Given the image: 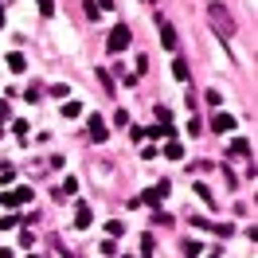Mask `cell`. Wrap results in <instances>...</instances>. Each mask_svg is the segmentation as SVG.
<instances>
[{
    "label": "cell",
    "mask_w": 258,
    "mask_h": 258,
    "mask_svg": "<svg viewBox=\"0 0 258 258\" xmlns=\"http://www.w3.org/2000/svg\"><path fill=\"white\" fill-rule=\"evenodd\" d=\"M208 20H211V28H215V35H223V39L235 35V20H231V12H227L223 4H208Z\"/></svg>",
    "instance_id": "cell-1"
},
{
    "label": "cell",
    "mask_w": 258,
    "mask_h": 258,
    "mask_svg": "<svg viewBox=\"0 0 258 258\" xmlns=\"http://www.w3.org/2000/svg\"><path fill=\"white\" fill-rule=\"evenodd\" d=\"M125 43H129V28H125V24H117V28L110 32V43H106V47L117 55V51H125Z\"/></svg>",
    "instance_id": "cell-2"
},
{
    "label": "cell",
    "mask_w": 258,
    "mask_h": 258,
    "mask_svg": "<svg viewBox=\"0 0 258 258\" xmlns=\"http://www.w3.org/2000/svg\"><path fill=\"white\" fill-rule=\"evenodd\" d=\"M28 200H32V188H16V192H4V196H0L4 208H20V204H28Z\"/></svg>",
    "instance_id": "cell-3"
},
{
    "label": "cell",
    "mask_w": 258,
    "mask_h": 258,
    "mask_svg": "<svg viewBox=\"0 0 258 258\" xmlns=\"http://www.w3.org/2000/svg\"><path fill=\"white\" fill-rule=\"evenodd\" d=\"M86 129H90V137H94V141H106V137H110V133H106V121H102L98 113L86 117Z\"/></svg>",
    "instance_id": "cell-4"
},
{
    "label": "cell",
    "mask_w": 258,
    "mask_h": 258,
    "mask_svg": "<svg viewBox=\"0 0 258 258\" xmlns=\"http://www.w3.org/2000/svg\"><path fill=\"white\" fill-rule=\"evenodd\" d=\"M211 129H215V133H231V129H235V117H231V113H215Z\"/></svg>",
    "instance_id": "cell-5"
},
{
    "label": "cell",
    "mask_w": 258,
    "mask_h": 258,
    "mask_svg": "<svg viewBox=\"0 0 258 258\" xmlns=\"http://www.w3.org/2000/svg\"><path fill=\"white\" fill-rule=\"evenodd\" d=\"M75 227H79V231H86V227H90V208H86L82 200H79V208H75Z\"/></svg>",
    "instance_id": "cell-6"
},
{
    "label": "cell",
    "mask_w": 258,
    "mask_h": 258,
    "mask_svg": "<svg viewBox=\"0 0 258 258\" xmlns=\"http://www.w3.org/2000/svg\"><path fill=\"white\" fill-rule=\"evenodd\" d=\"M161 39H164L168 51H176V28H172V24H161Z\"/></svg>",
    "instance_id": "cell-7"
},
{
    "label": "cell",
    "mask_w": 258,
    "mask_h": 258,
    "mask_svg": "<svg viewBox=\"0 0 258 258\" xmlns=\"http://www.w3.org/2000/svg\"><path fill=\"white\" fill-rule=\"evenodd\" d=\"M164 157H168V161H180V157H184L180 141H168V145H164Z\"/></svg>",
    "instance_id": "cell-8"
},
{
    "label": "cell",
    "mask_w": 258,
    "mask_h": 258,
    "mask_svg": "<svg viewBox=\"0 0 258 258\" xmlns=\"http://www.w3.org/2000/svg\"><path fill=\"white\" fill-rule=\"evenodd\" d=\"M63 113H67V117H79V113H82V106H79V102H67V106H63Z\"/></svg>",
    "instance_id": "cell-9"
},
{
    "label": "cell",
    "mask_w": 258,
    "mask_h": 258,
    "mask_svg": "<svg viewBox=\"0 0 258 258\" xmlns=\"http://www.w3.org/2000/svg\"><path fill=\"white\" fill-rule=\"evenodd\" d=\"M12 180H16V172H12V168H4V164H0V184H12Z\"/></svg>",
    "instance_id": "cell-10"
},
{
    "label": "cell",
    "mask_w": 258,
    "mask_h": 258,
    "mask_svg": "<svg viewBox=\"0 0 258 258\" xmlns=\"http://www.w3.org/2000/svg\"><path fill=\"white\" fill-rule=\"evenodd\" d=\"M8 67H12V71H24V55H8Z\"/></svg>",
    "instance_id": "cell-11"
},
{
    "label": "cell",
    "mask_w": 258,
    "mask_h": 258,
    "mask_svg": "<svg viewBox=\"0 0 258 258\" xmlns=\"http://www.w3.org/2000/svg\"><path fill=\"white\" fill-rule=\"evenodd\" d=\"M0 258H12V250H0Z\"/></svg>",
    "instance_id": "cell-12"
}]
</instances>
